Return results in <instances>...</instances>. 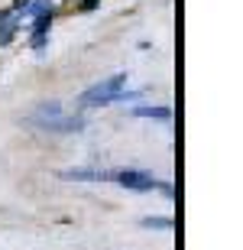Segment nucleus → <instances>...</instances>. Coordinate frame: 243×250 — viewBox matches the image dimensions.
<instances>
[{
	"mask_svg": "<svg viewBox=\"0 0 243 250\" xmlns=\"http://www.w3.org/2000/svg\"><path fill=\"white\" fill-rule=\"evenodd\" d=\"M123 84H127V72H117L111 78H104V82L91 84L88 91H81L75 98L78 107H104V104H113V98L123 91Z\"/></svg>",
	"mask_w": 243,
	"mask_h": 250,
	"instance_id": "nucleus-1",
	"label": "nucleus"
},
{
	"mask_svg": "<svg viewBox=\"0 0 243 250\" xmlns=\"http://www.w3.org/2000/svg\"><path fill=\"white\" fill-rule=\"evenodd\" d=\"M111 182H117V186H123V188H130V192L162 188V195H168V198H172V186H168V182H159V179L152 176V172H146V169H120V172H113Z\"/></svg>",
	"mask_w": 243,
	"mask_h": 250,
	"instance_id": "nucleus-2",
	"label": "nucleus"
},
{
	"mask_svg": "<svg viewBox=\"0 0 243 250\" xmlns=\"http://www.w3.org/2000/svg\"><path fill=\"white\" fill-rule=\"evenodd\" d=\"M62 179H72V182H111L113 172H107V169H68V172H62Z\"/></svg>",
	"mask_w": 243,
	"mask_h": 250,
	"instance_id": "nucleus-3",
	"label": "nucleus"
},
{
	"mask_svg": "<svg viewBox=\"0 0 243 250\" xmlns=\"http://www.w3.org/2000/svg\"><path fill=\"white\" fill-rule=\"evenodd\" d=\"M84 127V117H56V121L42 124L46 133H75V130Z\"/></svg>",
	"mask_w": 243,
	"mask_h": 250,
	"instance_id": "nucleus-4",
	"label": "nucleus"
},
{
	"mask_svg": "<svg viewBox=\"0 0 243 250\" xmlns=\"http://www.w3.org/2000/svg\"><path fill=\"white\" fill-rule=\"evenodd\" d=\"M133 117H156V121H168L172 117V107L168 104H140V107H133Z\"/></svg>",
	"mask_w": 243,
	"mask_h": 250,
	"instance_id": "nucleus-5",
	"label": "nucleus"
},
{
	"mask_svg": "<svg viewBox=\"0 0 243 250\" xmlns=\"http://www.w3.org/2000/svg\"><path fill=\"white\" fill-rule=\"evenodd\" d=\"M172 218H143V228H162V231H168L172 228Z\"/></svg>",
	"mask_w": 243,
	"mask_h": 250,
	"instance_id": "nucleus-6",
	"label": "nucleus"
}]
</instances>
